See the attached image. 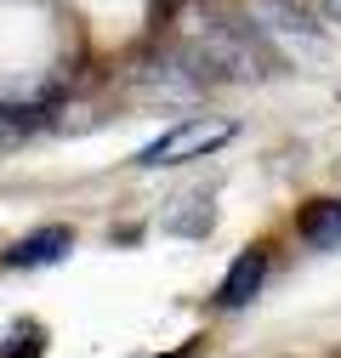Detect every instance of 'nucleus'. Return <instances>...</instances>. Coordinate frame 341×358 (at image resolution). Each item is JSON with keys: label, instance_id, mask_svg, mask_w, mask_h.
I'll list each match as a JSON object with an SVG mask.
<instances>
[{"label": "nucleus", "instance_id": "nucleus-7", "mask_svg": "<svg viewBox=\"0 0 341 358\" xmlns=\"http://www.w3.org/2000/svg\"><path fill=\"white\" fill-rule=\"evenodd\" d=\"M324 6H330V12H335V17H341V0H324Z\"/></svg>", "mask_w": 341, "mask_h": 358}, {"label": "nucleus", "instance_id": "nucleus-1", "mask_svg": "<svg viewBox=\"0 0 341 358\" xmlns=\"http://www.w3.org/2000/svg\"><path fill=\"white\" fill-rule=\"evenodd\" d=\"M194 57L210 80H262L268 57L256 52V23H194Z\"/></svg>", "mask_w": 341, "mask_h": 358}, {"label": "nucleus", "instance_id": "nucleus-4", "mask_svg": "<svg viewBox=\"0 0 341 358\" xmlns=\"http://www.w3.org/2000/svg\"><path fill=\"white\" fill-rule=\"evenodd\" d=\"M68 245H74V234H68V228H40V234H29L6 262H12V267H46V262H63V256H68Z\"/></svg>", "mask_w": 341, "mask_h": 358}, {"label": "nucleus", "instance_id": "nucleus-2", "mask_svg": "<svg viewBox=\"0 0 341 358\" xmlns=\"http://www.w3.org/2000/svg\"><path fill=\"white\" fill-rule=\"evenodd\" d=\"M233 137V120H217V114H194V120H182V125H170V131H159V137L148 143V148H137V171H159V165H188V159H199V154H217L222 143Z\"/></svg>", "mask_w": 341, "mask_h": 358}, {"label": "nucleus", "instance_id": "nucleus-3", "mask_svg": "<svg viewBox=\"0 0 341 358\" xmlns=\"http://www.w3.org/2000/svg\"><path fill=\"white\" fill-rule=\"evenodd\" d=\"M262 279H268V250H245V256L228 267V279H222V290H217V307H245L256 290H262Z\"/></svg>", "mask_w": 341, "mask_h": 358}, {"label": "nucleus", "instance_id": "nucleus-5", "mask_svg": "<svg viewBox=\"0 0 341 358\" xmlns=\"http://www.w3.org/2000/svg\"><path fill=\"white\" fill-rule=\"evenodd\" d=\"M302 239L319 245V250H335L341 245V199H313L302 210Z\"/></svg>", "mask_w": 341, "mask_h": 358}, {"label": "nucleus", "instance_id": "nucleus-6", "mask_svg": "<svg viewBox=\"0 0 341 358\" xmlns=\"http://www.w3.org/2000/svg\"><path fill=\"white\" fill-rule=\"evenodd\" d=\"M17 137H29V120H17V114L0 108V148H12Z\"/></svg>", "mask_w": 341, "mask_h": 358}]
</instances>
